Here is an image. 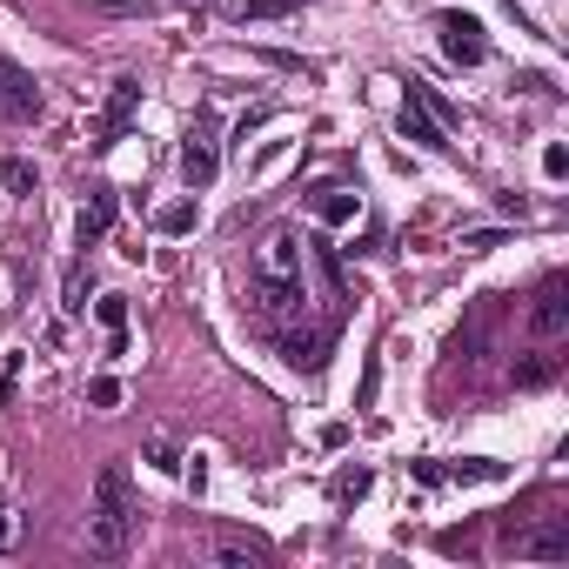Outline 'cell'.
<instances>
[{
	"label": "cell",
	"mask_w": 569,
	"mask_h": 569,
	"mask_svg": "<svg viewBox=\"0 0 569 569\" xmlns=\"http://www.w3.org/2000/svg\"><path fill=\"white\" fill-rule=\"evenodd\" d=\"M248 274H254V302H261V316L289 322L296 302H309V289H302V234H296L289 221L268 228V234L254 241V254H248Z\"/></svg>",
	"instance_id": "1"
},
{
	"label": "cell",
	"mask_w": 569,
	"mask_h": 569,
	"mask_svg": "<svg viewBox=\"0 0 569 569\" xmlns=\"http://www.w3.org/2000/svg\"><path fill=\"white\" fill-rule=\"evenodd\" d=\"M134 496H128V469L121 462H108L101 476H94V502H88V549L94 556H128V542H134Z\"/></svg>",
	"instance_id": "2"
},
{
	"label": "cell",
	"mask_w": 569,
	"mask_h": 569,
	"mask_svg": "<svg viewBox=\"0 0 569 569\" xmlns=\"http://www.w3.org/2000/svg\"><path fill=\"white\" fill-rule=\"evenodd\" d=\"M436 28H442V54H449L456 68H482V61H489V34H482L476 14H456V8H449Z\"/></svg>",
	"instance_id": "3"
},
{
	"label": "cell",
	"mask_w": 569,
	"mask_h": 569,
	"mask_svg": "<svg viewBox=\"0 0 569 569\" xmlns=\"http://www.w3.org/2000/svg\"><path fill=\"white\" fill-rule=\"evenodd\" d=\"M562 329H569V281L549 274L542 289L529 296V336H536V342H556Z\"/></svg>",
	"instance_id": "4"
},
{
	"label": "cell",
	"mask_w": 569,
	"mask_h": 569,
	"mask_svg": "<svg viewBox=\"0 0 569 569\" xmlns=\"http://www.w3.org/2000/svg\"><path fill=\"white\" fill-rule=\"evenodd\" d=\"M0 114L8 121H41V81L21 61H0Z\"/></svg>",
	"instance_id": "5"
},
{
	"label": "cell",
	"mask_w": 569,
	"mask_h": 569,
	"mask_svg": "<svg viewBox=\"0 0 569 569\" xmlns=\"http://www.w3.org/2000/svg\"><path fill=\"white\" fill-rule=\"evenodd\" d=\"M214 168H221V154H214V121L194 114V128H188V141H181V181H188V188H208Z\"/></svg>",
	"instance_id": "6"
},
{
	"label": "cell",
	"mask_w": 569,
	"mask_h": 569,
	"mask_svg": "<svg viewBox=\"0 0 569 569\" xmlns=\"http://www.w3.org/2000/svg\"><path fill=\"white\" fill-rule=\"evenodd\" d=\"M516 542V556H529V562H569V516H542L536 529H522V536H509Z\"/></svg>",
	"instance_id": "7"
},
{
	"label": "cell",
	"mask_w": 569,
	"mask_h": 569,
	"mask_svg": "<svg viewBox=\"0 0 569 569\" xmlns=\"http://www.w3.org/2000/svg\"><path fill=\"white\" fill-rule=\"evenodd\" d=\"M134 108H141V81H134V74H121V81H114V94H108V108H101V141H94V148H114Z\"/></svg>",
	"instance_id": "8"
},
{
	"label": "cell",
	"mask_w": 569,
	"mask_h": 569,
	"mask_svg": "<svg viewBox=\"0 0 569 569\" xmlns=\"http://www.w3.org/2000/svg\"><path fill=\"white\" fill-rule=\"evenodd\" d=\"M396 134H402V141H422V148H449V128H442V121H436V114H429V108L416 101V88L402 94V114H396Z\"/></svg>",
	"instance_id": "9"
},
{
	"label": "cell",
	"mask_w": 569,
	"mask_h": 569,
	"mask_svg": "<svg viewBox=\"0 0 569 569\" xmlns=\"http://www.w3.org/2000/svg\"><path fill=\"white\" fill-rule=\"evenodd\" d=\"M281 362L316 376V369L329 362V329H289V336H281Z\"/></svg>",
	"instance_id": "10"
},
{
	"label": "cell",
	"mask_w": 569,
	"mask_h": 569,
	"mask_svg": "<svg viewBox=\"0 0 569 569\" xmlns=\"http://www.w3.org/2000/svg\"><path fill=\"white\" fill-rule=\"evenodd\" d=\"M114 208H121V201H114V188H94V194H88V208H81V221H74L81 248H94V241L114 228Z\"/></svg>",
	"instance_id": "11"
},
{
	"label": "cell",
	"mask_w": 569,
	"mask_h": 569,
	"mask_svg": "<svg viewBox=\"0 0 569 569\" xmlns=\"http://www.w3.org/2000/svg\"><path fill=\"white\" fill-rule=\"evenodd\" d=\"M88 296H94V274H88V261H74L61 274V316H88Z\"/></svg>",
	"instance_id": "12"
},
{
	"label": "cell",
	"mask_w": 569,
	"mask_h": 569,
	"mask_svg": "<svg viewBox=\"0 0 569 569\" xmlns=\"http://www.w3.org/2000/svg\"><path fill=\"white\" fill-rule=\"evenodd\" d=\"M509 469L489 462V456H462V462H442V482H502Z\"/></svg>",
	"instance_id": "13"
},
{
	"label": "cell",
	"mask_w": 569,
	"mask_h": 569,
	"mask_svg": "<svg viewBox=\"0 0 569 569\" xmlns=\"http://www.w3.org/2000/svg\"><path fill=\"white\" fill-rule=\"evenodd\" d=\"M369 489H376V469H369V462H356V469H342V476L329 482V496H336V502H362Z\"/></svg>",
	"instance_id": "14"
},
{
	"label": "cell",
	"mask_w": 569,
	"mask_h": 569,
	"mask_svg": "<svg viewBox=\"0 0 569 569\" xmlns=\"http://www.w3.org/2000/svg\"><path fill=\"white\" fill-rule=\"evenodd\" d=\"M556 382V356H522L516 362V389H549Z\"/></svg>",
	"instance_id": "15"
},
{
	"label": "cell",
	"mask_w": 569,
	"mask_h": 569,
	"mask_svg": "<svg viewBox=\"0 0 569 569\" xmlns=\"http://www.w3.org/2000/svg\"><path fill=\"white\" fill-rule=\"evenodd\" d=\"M148 462H154L161 476H181V469H188V456H181L174 436H148Z\"/></svg>",
	"instance_id": "16"
},
{
	"label": "cell",
	"mask_w": 569,
	"mask_h": 569,
	"mask_svg": "<svg viewBox=\"0 0 569 569\" xmlns=\"http://www.w3.org/2000/svg\"><path fill=\"white\" fill-rule=\"evenodd\" d=\"M194 221H201V208H194V201H168V208L154 214V228H161V234H188Z\"/></svg>",
	"instance_id": "17"
},
{
	"label": "cell",
	"mask_w": 569,
	"mask_h": 569,
	"mask_svg": "<svg viewBox=\"0 0 569 569\" xmlns=\"http://www.w3.org/2000/svg\"><path fill=\"white\" fill-rule=\"evenodd\" d=\"M296 8H302V0H241L234 14H241V28H248V21H281V14H296Z\"/></svg>",
	"instance_id": "18"
},
{
	"label": "cell",
	"mask_w": 569,
	"mask_h": 569,
	"mask_svg": "<svg viewBox=\"0 0 569 569\" xmlns=\"http://www.w3.org/2000/svg\"><path fill=\"white\" fill-rule=\"evenodd\" d=\"M0 188H8V194H34V161H0Z\"/></svg>",
	"instance_id": "19"
},
{
	"label": "cell",
	"mask_w": 569,
	"mask_h": 569,
	"mask_svg": "<svg viewBox=\"0 0 569 569\" xmlns=\"http://www.w3.org/2000/svg\"><path fill=\"white\" fill-rule=\"evenodd\" d=\"M356 214H362V201H356L349 188H329V194H322V221H356Z\"/></svg>",
	"instance_id": "20"
},
{
	"label": "cell",
	"mask_w": 569,
	"mask_h": 569,
	"mask_svg": "<svg viewBox=\"0 0 569 569\" xmlns=\"http://www.w3.org/2000/svg\"><path fill=\"white\" fill-rule=\"evenodd\" d=\"M214 562H221V569H254L261 549H254V542H214Z\"/></svg>",
	"instance_id": "21"
},
{
	"label": "cell",
	"mask_w": 569,
	"mask_h": 569,
	"mask_svg": "<svg viewBox=\"0 0 569 569\" xmlns=\"http://www.w3.org/2000/svg\"><path fill=\"white\" fill-rule=\"evenodd\" d=\"M94 316H101V329H108V336H128V302H121V296H101V302H94Z\"/></svg>",
	"instance_id": "22"
},
{
	"label": "cell",
	"mask_w": 569,
	"mask_h": 569,
	"mask_svg": "<svg viewBox=\"0 0 569 569\" xmlns=\"http://www.w3.org/2000/svg\"><path fill=\"white\" fill-rule=\"evenodd\" d=\"M268 121H274V108H254V114H241V121H234V148L248 154V134H261Z\"/></svg>",
	"instance_id": "23"
},
{
	"label": "cell",
	"mask_w": 569,
	"mask_h": 569,
	"mask_svg": "<svg viewBox=\"0 0 569 569\" xmlns=\"http://www.w3.org/2000/svg\"><path fill=\"white\" fill-rule=\"evenodd\" d=\"M88 402H94V409H121V382H114V376H94V382H88Z\"/></svg>",
	"instance_id": "24"
},
{
	"label": "cell",
	"mask_w": 569,
	"mask_h": 569,
	"mask_svg": "<svg viewBox=\"0 0 569 569\" xmlns=\"http://www.w3.org/2000/svg\"><path fill=\"white\" fill-rule=\"evenodd\" d=\"M542 174H549V181H562V174H569V148H562V141H549V148H542Z\"/></svg>",
	"instance_id": "25"
},
{
	"label": "cell",
	"mask_w": 569,
	"mask_h": 569,
	"mask_svg": "<svg viewBox=\"0 0 569 569\" xmlns=\"http://www.w3.org/2000/svg\"><path fill=\"white\" fill-rule=\"evenodd\" d=\"M14 382H21V356H8V376H0V409L14 402Z\"/></svg>",
	"instance_id": "26"
},
{
	"label": "cell",
	"mask_w": 569,
	"mask_h": 569,
	"mask_svg": "<svg viewBox=\"0 0 569 569\" xmlns=\"http://www.w3.org/2000/svg\"><path fill=\"white\" fill-rule=\"evenodd\" d=\"M154 0H101V14H148Z\"/></svg>",
	"instance_id": "27"
},
{
	"label": "cell",
	"mask_w": 569,
	"mask_h": 569,
	"mask_svg": "<svg viewBox=\"0 0 569 569\" xmlns=\"http://www.w3.org/2000/svg\"><path fill=\"white\" fill-rule=\"evenodd\" d=\"M462 248H502V228H476V234H462Z\"/></svg>",
	"instance_id": "28"
},
{
	"label": "cell",
	"mask_w": 569,
	"mask_h": 569,
	"mask_svg": "<svg viewBox=\"0 0 569 569\" xmlns=\"http://www.w3.org/2000/svg\"><path fill=\"white\" fill-rule=\"evenodd\" d=\"M376 389H382V362H369V376H362V409H376Z\"/></svg>",
	"instance_id": "29"
},
{
	"label": "cell",
	"mask_w": 569,
	"mask_h": 569,
	"mask_svg": "<svg viewBox=\"0 0 569 569\" xmlns=\"http://www.w3.org/2000/svg\"><path fill=\"white\" fill-rule=\"evenodd\" d=\"M14 542H21V516L0 509V549H14Z\"/></svg>",
	"instance_id": "30"
}]
</instances>
